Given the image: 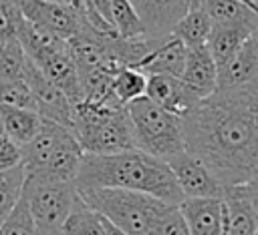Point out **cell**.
Here are the masks:
<instances>
[{
  "label": "cell",
  "instance_id": "cell-1",
  "mask_svg": "<svg viewBox=\"0 0 258 235\" xmlns=\"http://www.w3.org/2000/svg\"><path fill=\"white\" fill-rule=\"evenodd\" d=\"M183 151L228 187L258 177V82L214 90L181 116Z\"/></svg>",
  "mask_w": 258,
  "mask_h": 235
},
{
  "label": "cell",
  "instance_id": "cell-2",
  "mask_svg": "<svg viewBox=\"0 0 258 235\" xmlns=\"http://www.w3.org/2000/svg\"><path fill=\"white\" fill-rule=\"evenodd\" d=\"M75 187H113L151 195L163 203L179 205L183 195L163 159L129 149L113 155L83 153Z\"/></svg>",
  "mask_w": 258,
  "mask_h": 235
},
{
  "label": "cell",
  "instance_id": "cell-3",
  "mask_svg": "<svg viewBox=\"0 0 258 235\" xmlns=\"http://www.w3.org/2000/svg\"><path fill=\"white\" fill-rule=\"evenodd\" d=\"M69 131L81 151L89 155H113L135 149L125 106L79 100L71 108Z\"/></svg>",
  "mask_w": 258,
  "mask_h": 235
},
{
  "label": "cell",
  "instance_id": "cell-4",
  "mask_svg": "<svg viewBox=\"0 0 258 235\" xmlns=\"http://www.w3.org/2000/svg\"><path fill=\"white\" fill-rule=\"evenodd\" d=\"M77 195L125 235H149L167 205L151 195L113 187H75Z\"/></svg>",
  "mask_w": 258,
  "mask_h": 235
},
{
  "label": "cell",
  "instance_id": "cell-5",
  "mask_svg": "<svg viewBox=\"0 0 258 235\" xmlns=\"http://www.w3.org/2000/svg\"><path fill=\"white\" fill-rule=\"evenodd\" d=\"M135 149L157 159H169L183 151L181 116L157 106L145 94L125 104Z\"/></svg>",
  "mask_w": 258,
  "mask_h": 235
},
{
  "label": "cell",
  "instance_id": "cell-6",
  "mask_svg": "<svg viewBox=\"0 0 258 235\" xmlns=\"http://www.w3.org/2000/svg\"><path fill=\"white\" fill-rule=\"evenodd\" d=\"M77 197L75 183L50 181L42 177H26L22 199L42 235H56Z\"/></svg>",
  "mask_w": 258,
  "mask_h": 235
},
{
  "label": "cell",
  "instance_id": "cell-7",
  "mask_svg": "<svg viewBox=\"0 0 258 235\" xmlns=\"http://www.w3.org/2000/svg\"><path fill=\"white\" fill-rule=\"evenodd\" d=\"M24 20L42 26L56 36L69 40L83 22L79 4H60L52 0H16Z\"/></svg>",
  "mask_w": 258,
  "mask_h": 235
},
{
  "label": "cell",
  "instance_id": "cell-8",
  "mask_svg": "<svg viewBox=\"0 0 258 235\" xmlns=\"http://www.w3.org/2000/svg\"><path fill=\"white\" fill-rule=\"evenodd\" d=\"M169 165L175 183L183 195V199H200V197H224V185L214 177V173L194 155L181 151L169 159H165Z\"/></svg>",
  "mask_w": 258,
  "mask_h": 235
},
{
  "label": "cell",
  "instance_id": "cell-9",
  "mask_svg": "<svg viewBox=\"0 0 258 235\" xmlns=\"http://www.w3.org/2000/svg\"><path fill=\"white\" fill-rule=\"evenodd\" d=\"M224 235H258L256 181L228 187L222 197Z\"/></svg>",
  "mask_w": 258,
  "mask_h": 235
},
{
  "label": "cell",
  "instance_id": "cell-10",
  "mask_svg": "<svg viewBox=\"0 0 258 235\" xmlns=\"http://www.w3.org/2000/svg\"><path fill=\"white\" fill-rule=\"evenodd\" d=\"M32 92L34 98V108L42 119H48L52 123H58L62 127L69 129V121H71V100L67 98V94L54 86L30 60L26 62L24 68V76H22Z\"/></svg>",
  "mask_w": 258,
  "mask_h": 235
},
{
  "label": "cell",
  "instance_id": "cell-11",
  "mask_svg": "<svg viewBox=\"0 0 258 235\" xmlns=\"http://www.w3.org/2000/svg\"><path fill=\"white\" fill-rule=\"evenodd\" d=\"M129 2L135 8L145 28V36H165L169 34L171 26L202 0H129ZM242 2L256 6L254 0H242Z\"/></svg>",
  "mask_w": 258,
  "mask_h": 235
},
{
  "label": "cell",
  "instance_id": "cell-12",
  "mask_svg": "<svg viewBox=\"0 0 258 235\" xmlns=\"http://www.w3.org/2000/svg\"><path fill=\"white\" fill-rule=\"evenodd\" d=\"M258 82V36L252 34L226 62L218 66L216 90H232Z\"/></svg>",
  "mask_w": 258,
  "mask_h": 235
},
{
  "label": "cell",
  "instance_id": "cell-13",
  "mask_svg": "<svg viewBox=\"0 0 258 235\" xmlns=\"http://www.w3.org/2000/svg\"><path fill=\"white\" fill-rule=\"evenodd\" d=\"M54 86H58L71 104L83 100V90H81V80H79V70L75 64V58L69 50V44L44 54L42 58L32 62Z\"/></svg>",
  "mask_w": 258,
  "mask_h": 235
},
{
  "label": "cell",
  "instance_id": "cell-14",
  "mask_svg": "<svg viewBox=\"0 0 258 235\" xmlns=\"http://www.w3.org/2000/svg\"><path fill=\"white\" fill-rule=\"evenodd\" d=\"M185 54L187 46L173 34H165L155 40L153 48L139 60L135 68L143 74H169L179 78L185 64Z\"/></svg>",
  "mask_w": 258,
  "mask_h": 235
},
{
  "label": "cell",
  "instance_id": "cell-15",
  "mask_svg": "<svg viewBox=\"0 0 258 235\" xmlns=\"http://www.w3.org/2000/svg\"><path fill=\"white\" fill-rule=\"evenodd\" d=\"M216 74H218V66L210 56L206 44L189 46L185 54L183 70L179 74L181 84L200 100L216 90Z\"/></svg>",
  "mask_w": 258,
  "mask_h": 235
},
{
  "label": "cell",
  "instance_id": "cell-16",
  "mask_svg": "<svg viewBox=\"0 0 258 235\" xmlns=\"http://www.w3.org/2000/svg\"><path fill=\"white\" fill-rule=\"evenodd\" d=\"M145 96L157 106L183 116L198 100L177 76L169 74H145Z\"/></svg>",
  "mask_w": 258,
  "mask_h": 235
},
{
  "label": "cell",
  "instance_id": "cell-17",
  "mask_svg": "<svg viewBox=\"0 0 258 235\" xmlns=\"http://www.w3.org/2000/svg\"><path fill=\"white\" fill-rule=\"evenodd\" d=\"M179 211L189 235H224V205L218 197L183 199Z\"/></svg>",
  "mask_w": 258,
  "mask_h": 235
},
{
  "label": "cell",
  "instance_id": "cell-18",
  "mask_svg": "<svg viewBox=\"0 0 258 235\" xmlns=\"http://www.w3.org/2000/svg\"><path fill=\"white\" fill-rule=\"evenodd\" d=\"M212 26H252L258 28V8L242 0H202Z\"/></svg>",
  "mask_w": 258,
  "mask_h": 235
},
{
  "label": "cell",
  "instance_id": "cell-19",
  "mask_svg": "<svg viewBox=\"0 0 258 235\" xmlns=\"http://www.w3.org/2000/svg\"><path fill=\"white\" fill-rule=\"evenodd\" d=\"M258 28L252 26H212V32L206 40V48L214 58L216 66L226 62Z\"/></svg>",
  "mask_w": 258,
  "mask_h": 235
},
{
  "label": "cell",
  "instance_id": "cell-20",
  "mask_svg": "<svg viewBox=\"0 0 258 235\" xmlns=\"http://www.w3.org/2000/svg\"><path fill=\"white\" fill-rule=\"evenodd\" d=\"M107 231V219L101 217L97 211H93L79 195L75 197V203L64 217L58 235H105Z\"/></svg>",
  "mask_w": 258,
  "mask_h": 235
},
{
  "label": "cell",
  "instance_id": "cell-21",
  "mask_svg": "<svg viewBox=\"0 0 258 235\" xmlns=\"http://www.w3.org/2000/svg\"><path fill=\"white\" fill-rule=\"evenodd\" d=\"M2 108V123H4V135L22 147L28 143L40 129L42 116L32 108H16V106H0Z\"/></svg>",
  "mask_w": 258,
  "mask_h": 235
},
{
  "label": "cell",
  "instance_id": "cell-22",
  "mask_svg": "<svg viewBox=\"0 0 258 235\" xmlns=\"http://www.w3.org/2000/svg\"><path fill=\"white\" fill-rule=\"evenodd\" d=\"M210 32H212V22L200 4L189 8L169 30V34H173L177 40H181L187 48L206 44Z\"/></svg>",
  "mask_w": 258,
  "mask_h": 235
},
{
  "label": "cell",
  "instance_id": "cell-23",
  "mask_svg": "<svg viewBox=\"0 0 258 235\" xmlns=\"http://www.w3.org/2000/svg\"><path fill=\"white\" fill-rule=\"evenodd\" d=\"M145 74L133 66H121L111 80V96L117 104L125 106L127 102L145 94Z\"/></svg>",
  "mask_w": 258,
  "mask_h": 235
},
{
  "label": "cell",
  "instance_id": "cell-24",
  "mask_svg": "<svg viewBox=\"0 0 258 235\" xmlns=\"http://www.w3.org/2000/svg\"><path fill=\"white\" fill-rule=\"evenodd\" d=\"M24 185V169L22 165H14L10 169H0V225L16 205L22 195Z\"/></svg>",
  "mask_w": 258,
  "mask_h": 235
},
{
  "label": "cell",
  "instance_id": "cell-25",
  "mask_svg": "<svg viewBox=\"0 0 258 235\" xmlns=\"http://www.w3.org/2000/svg\"><path fill=\"white\" fill-rule=\"evenodd\" d=\"M26 54L18 38H8L0 42V76L4 78H22L26 68Z\"/></svg>",
  "mask_w": 258,
  "mask_h": 235
},
{
  "label": "cell",
  "instance_id": "cell-26",
  "mask_svg": "<svg viewBox=\"0 0 258 235\" xmlns=\"http://www.w3.org/2000/svg\"><path fill=\"white\" fill-rule=\"evenodd\" d=\"M0 235H42L20 195V199L16 201V205L12 207V211L8 213V217L2 221L0 225Z\"/></svg>",
  "mask_w": 258,
  "mask_h": 235
},
{
  "label": "cell",
  "instance_id": "cell-27",
  "mask_svg": "<svg viewBox=\"0 0 258 235\" xmlns=\"http://www.w3.org/2000/svg\"><path fill=\"white\" fill-rule=\"evenodd\" d=\"M0 106L16 108H34L32 92L24 78H4L0 76Z\"/></svg>",
  "mask_w": 258,
  "mask_h": 235
},
{
  "label": "cell",
  "instance_id": "cell-28",
  "mask_svg": "<svg viewBox=\"0 0 258 235\" xmlns=\"http://www.w3.org/2000/svg\"><path fill=\"white\" fill-rule=\"evenodd\" d=\"M85 20L99 32H117L111 20V0H79Z\"/></svg>",
  "mask_w": 258,
  "mask_h": 235
},
{
  "label": "cell",
  "instance_id": "cell-29",
  "mask_svg": "<svg viewBox=\"0 0 258 235\" xmlns=\"http://www.w3.org/2000/svg\"><path fill=\"white\" fill-rule=\"evenodd\" d=\"M149 235H189L187 223L179 211V205H167L155 221Z\"/></svg>",
  "mask_w": 258,
  "mask_h": 235
},
{
  "label": "cell",
  "instance_id": "cell-30",
  "mask_svg": "<svg viewBox=\"0 0 258 235\" xmlns=\"http://www.w3.org/2000/svg\"><path fill=\"white\" fill-rule=\"evenodd\" d=\"M20 20L22 14L16 0H0V42L16 36Z\"/></svg>",
  "mask_w": 258,
  "mask_h": 235
},
{
  "label": "cell",
  "instance_id": "cell-31",
  "mask_svg": "<svg viewBox=\"0 0 258 235\" xmlns=\"http://www.w3.org/2000/svg\"><path fill=\"white\" fill-rule=\"evenodd\" d=\"M20 163V147L6 135H0V169H10Z\"/></svg>",
  "mask_w": 258,
  "mask_h": 235
},
{
  "label": "cell",
  "instance_id": "cell-32",
  "mask_svg": "<svg viewBox=\"0 0 258 235\" xmlns=\"http://www.w3.org/2000/svg\"><path fill=\"white\" fill-rule=\"evenodd\" d=\"M105 235H125V233H123L121 229H117L113 223L107 221V231H105Z\"/></svg>",
  "mask_w": 258,
  "mask_h": 235
},
{
  "label": "cell",
  "instance_id": "cell-33",
  "mask_svg": "<svg viewBox=\"0 0 258 235\" xmlns=\"http://www.w3.org/2000/svg\"><path fill=\"white\" fill-rule=\"evenodd\" d=\"M52 2H60V4H79V0H52Z\"/></svg>",
  "mask_w": 258,
  "mask_h": 235
},
{
  "label": "cell",
  "instance_id": "cell-34",
  "mask_svg": "<svg viewBox=\"0 0 258 235\" xmlns=\"http://www.w3.org/2000/svg\"><path fill=\"white\" fill-rule=\"evenodd\" d=\"M0 135H4V123H2V108H0Z\"/></svg>",
  "mask_w": 258,
  "mask_h": 235
},
{
  "label": "cell",
  "instance_id": "cell-35",
  "mask_svg": "<svg viewBox=\"0 0 258 235\" xmlns=\"http://www.w3.org/2000/svg\"><path fill=\"white\" fill-rule=\"evenodd\" d=\"M56 235H58V233H56Z\"/></svg>",
  "mask_w": 258,
  "mask_h": 235
}]
</instances>
